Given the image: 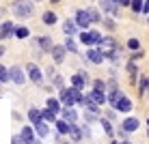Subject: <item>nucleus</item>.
I'll return each mask as SVG.
<instances>
[{"mask_svg": "<svg viewBox=\"0 0 149 144\" xmlns=\"http://www.w3.org/2000/svg\"><path fill=\"white\" fill-rule=\"evenodd\" d=\"M100 11H104L106 15H110V17H119L121 15V7L115 4L112 0H100Z\"/></svg>", "mask_w": 149, "mask_h": 144, "instance_id": "8", "label": "nucleus"}, {"mask_svg": "<svg viewBox=\"0 0 149 144\" xmlns=\"http://www.w3.org/2000/svg\"><path fill=\"white\" fill-rule=\"evenodd\" d=\"M13 37H17V39H28V37H30V30H28L26 26H15Z\"/></svg>", "mask_w": 149, "mask_h": 144, "instance_id": "28", "label": "nucleus"}, {"mask_svg": "<svg viewBox=\"0 0 149 144\" xmlns=\"http://www.w3.org/2000/svg\"><path fill=\"white\" fill-rule=\"evenodd\" d=\"M45 75H48V78H50V80H52V78H54V75H56V69H54V67H52V65H50V67H48V71H45Z\"/></svg>", "mask_w": 149, "mask_h": 144, "instance_id": "41", "label": "nucleus"}, {"mask_svg": "<svg viewBox=\"0 0 149 144\" xmlns=\"http://www.w3.org/2000/svg\"><path fill=\"white\" fill-rule=\"evenodd\" d=\"M19 138L24 140V144H35V129L33 125H24L19 129Z\"/></svg>", "mask_w": 149, "mask_h": 144, "instance_id": "13", "label": "nucleus"}, {"mask_svg": "<svg viewBox=\"0 0 149 144\" xmlns=\"http://www.w3.org/2000/svg\"><path fill=\"white\" fill-rule=\"evenodd\" d=\"M127 48H130L132 52H136V50H141V41L138 39H127Z\"/></svg>", "mask_w": 149, "mask_h": 144, "instance_id": "37", "label": "nucleus"}, {"mask_svg": "<svg viewBox=\"0 0 149 144\" xmlns=\"http://www.w3.org/2000/svg\"><path fill=\"white\" fill-rule=\"evenodd\" d=\"M84 107H86V112H91V114H97L100 116V107L102 105H97L93 99H91V97H86V101H84Z\"/></svg>", "mask_w": 149, "mask_h": 144, "instance_id": "26", "label": "nucleus"}, {"mask_svg": "<svg viewBox=\"0 0 149 144\" xmlns=\"http://www.w3.org/2000/svg\"><path fill=\"white\" fill-rule=\"evenodd\" d=\"M147 136H149V131H147Z\"/></svg>", "mask_w": 149, "mask_h": 144, "instance_id": "50", "label": "nucleus"}, {"mask_svg": "<svg viewBox=\"0 0 149 144\" xmlns=\"http://www.w3.org/2000/svg\"><path fill=\"white\" fill-rule=\"evenodd\" d=\"M93 90L106 92V82H104V80H93Z\"/></svg>", "mask_w": 149, "mask_h": 144, "instance_id": "36", "label": "nucleus"}, {"mask_svg": "<svg viewBox=\"0 0 149 144\" xmlns=\"http://www.w3.org/2000/svg\"><path fill=\"white\" fill-rule=\"evenodd\" d=\"M102 24H104V26L108 28L110 32H112V30H117V24H115V19H112L110 15H108V17H104V19H102Z\"/></svg>", "mask_w": 149, "mask_h": 144, "instance_id": "33", "label": "nucleus"}, {"mask_svg": "<svg viewBox=\"0 0 149 144\" xmlns=\"http://www.w3.org/2000/svg\"><path fill=\"white\" fill-rule=\"evenodd\" d=\"M115 4H119V7H130V2L132 0H112Z\"/></svg>", "mask_w": 149, "mask_h": 144, "instance_id": "42", "label": "nucleus"}, {"mask_svg": "<svg viewBox=\"0 0 149 144\" xmlns=\"http://www.w3.org/2000/svg\"><path fill=\"white\" fill-rule=\"evenodd\" d=\"M143 2H145V0H132V2H130V9H132L134 13H141V11H143Z\"/></svg>", "mask_w": 149, "mask_h": 144, "instance_id": "35", "label": "nucleus"}, {"mask_svg": "<svg viewBox=\"0 0 149 144\" xmlns=\"http://www.w3.org/2000/svg\"><path fill=\"white\" fill-rule=\"evenodd\" d=\"M4 52H7V50H4V45H0V58L4 56Z\"/></svg>", "mask_w": 149, "mask_h": 144, "instance_id": "46", "label": "nucleus"}, {"mask_svg": "<svg viewBox=\"0 0 149 144\" xmlns=\"http://www.w3.org/2000/svg\"><path fill=\"white\" fill-rule=\"evenodd\" d=\"M86 97H91V99H93L97 105H104V103H108V97H106V92H100V90H93V88H91L89 92H86Z\"/></svg>", "mask_w": 149, "mask_h": 144, "instance_id": "19", "label": "nucleus"}, {"mask_svg": "<svg viewBox=\"0 0 149 144\" xmlns=\"http://www.w3.org/2000/svg\"><path fill=\"white\" fill-rule=\"evenodd\" d=\"M86 11H89V15H91V22H93V24H100L102 19H104V17H102V13H100V9H95V7H89Z\"/></svg>", "mask_w": 149, "mask_h": 144, "instance_id": "30", "label": "nucleus"}, {"mask_svg": "<svg viewBox=\"0 0 149 144\" xmlns=\"http://www.w3.org/2000/svg\"><path fill=\"white\" fill-rule=\"evenodd\" d=\"M9 78H11L13 84H17V86H24L26 84V69H22V67H9Z\"/></svg>", "mask_w": 149, "mask_h": 144, "instance_id": "5", "label": "nucleus"}, {"mask_svg": "<svg viewBox=\"0 0 149 144\" xmlns=\"http://www.w3.org/2000/svg\"><path fill=\"white\" fill-rule=\"evenodd\" d=\"M141 13L149 15V0H145V2H143V11H141Z\"/></svg>", "mask_w": 149, "mask_h": 144, "instance_id": "44", "label": "nucleus"}, {"mask_svg": "<svg viewBox=\"0 0 149 144\" xmlns=\"http://www.w3.org/2000/svg\"><path fill=\"white\" fill-rule=\"evenodd\" d=\"M78 30H80V28H78V24H76V19H69V17H67V19L63 22V32L67 34V37H74Z\"/></svg>", "mask_w": 149, "mask_h": 144, "instance_id": "18", "label": "nucleus"}, {"mask_svg": "<svg viewBox=\"0 0 149 144\" xmlns=\"http://www.w3.org/2000/svg\"><path fill=\"white\" fill-rule=\"evenodd\" d=\"M147 125H149V118H147Z\"/></svg>", "mask_w": 149, "mask_h": 144, "instance_id": "49", "label": "nucleus"}, {"mask_svg": "<svg viewBox=\"0 0 149 144\" xmlns=\"http://www.w3.org/2000/svg\"><path fill=\"white\" fill-rule=\"evenodd\" d=\"M110 144H132V142H130V140H121V142H115V140H112Z\"/></svg>", "mask_w": 149, "mask_h": 144, "instance_id": "45", "label": "nucleus"}, {"mask_svg": "<svg viewBox=\"0 0 149 144\" xmlns=\"http://www.w3.org/2000/svg\"><path fill=\"white\" fill-rule=\"evenodd\" d=\"M58 116L63 118V121H67L69 125H74V123H78V112H76L74 107H63Z\"/></svg>", "mask_w": 149, "mask_h": 144, "instance_id": "15", "label": "nucleus"}, {"mask_svg": "<svg viewBox=\"0 0 149 144\" xmlns=\"http://www.w3.org/2000/svg\"><path fill=\"white\" fill-rule=\"evenodd\" d=\"M35 2H41V0H35Z\"/></svg>", "mask_w": 149, "mask_h": 144, "instance_id": "48", "label": "nucleus"}, {"mask_svg": "<svg viewBox=\"0 0 149 144\" xmlns=\"http://www.w3.org/2000/svg\"><path fill=\"white\" fill-rule=\"evenodd\" d=\"M112 110H115V112H123V114L132 112V99L125 95V92H121V95H119V99H117V103L112 105Z\"/></svg>", "mask_w": 149, "mask_h": 144, "instance_id": "9", "label": "nucleus"}, {"mask_svg": "<svg viewBox=\"0 0 149 144\" xmlns=\"http://www.w3.org/2000/svg\"><path fill=\"white\" fill-rule=\"evenodd\" d=\"M84 60L86 63H93V65H102L106 58H104V54L100 52V48H89L86 54H84Z\"/></svg>", "mask_w": 149, "mask_h": 144, "instance_id": "11", "label": "nucleus"}, {"mask_svg": "<svg viewBox=\"0 0 149 144\" xmlns=\"http://www.w3.org/2000/svg\"><path fill=\"white\" fill-rule=\"evenodd\" d=\"M69 138H71V142H82V131H80L78 123H74L69 127Z\"/></svg>", "mask_w": 149, "mask_h": 144, "instance_id": "24", "label": "nucleus"}, {"mask_svg": "<svg viewBox=\"0 0 149 144\" xmlns=\"http://www.w3.org/2000/svg\"><path fill=\"white\" fill-rule=\"evenodd\" d=\"M80 131H82V138H91V127H89V123H84V125L80 127Z\"/></svg>", "mask_w": 149, "mask_h": 144, "instance_id": "39", "label": "nucleus"}, {"mask_svg": "<svg viewBox=\"0 0 149 144\" xmlns=\"http://www.w3.org/2000/svg\"><path fill=\"white\" fill-rule=\"evenodd\" d=\"M147 88H149V78H141V88H138V92L143 95Z\"/></svg>", "mask_w": 149, "mask_h": 144, "instance_id": "38", "label": "nucleus"}, {"mask_svg": "<svg viewBox=\"0 0 149 144\" xmlns=\"http://www.w3.org/2000/svg\"><path fill=\"white\" fill-rule=\"evenodd\" d=\"M100 52L104 54L106 60H112V63H119V43L115 41V37H104L102 43L97 45Z\"/></svg>", "mask_w": 149, "mask_h": 144, "instance_id": "1", "label": "nucleus"}, {"mask_svg": "<svg viewBox=\"0 0 149 144\" xmlns=\"http://www.w3.org/2000/svg\"><path fill=\"white\" fill-rule=\"evenodd\" d=\"M102 32H97V30H82L80 32V43L82 45H89V48H97V45L102 43Z\"/></svg>", "mask_w": 149, "mask_h": 144, "instance_id": "3", "label": "nucleus"}, {"mask_svg": "<svg viewBox=\"0 0 149 144\" xmlns=\"http://www.w3.org/2000/svg\"><path fill=\"white\" fill-rule=\"evenodd\" d=\"M143 56H145V52H143V50H136V52H132V56H130V60H141Z\"/></svg>", "mask_w": 149, "mask_h": 144, "instance_id": "40", "label": "nucleus"}, {"mask_svg": "<svg viewBox=\"0 0 149 144\" xmlns=\"http://www.w3.org/2000/svg\"><path fill=\"white\" fill-rule=\"evenodd\" d=\"M11 13L15 17H19V19H26V17H30V15L35 13V4L30 2V0H15L11 4Z\"/></svg>", "mask_w": 149, "mask_h": 144, "instance_id": "2", "label": "nucleus"}, {"mask_svg": "<svg viewBox=\"0 0 149 144\" xmlns=\"http://www.w3.org/2000/svg\"><path fill=\"white\" fill-rule=\"evenodd\" d=\"M11 144H24V140L19 138V133H15V136L11 138Z\"/></svg>", "mask_w": 149, "mask_h": 144, "instance_id": "43", "label": "nucleus"}, {"mask_svg": "<svg viewBox=\"0 0 149 144\" xmlns=\"http://www.w3.org/2000/svg\"><path fill=\"white\" fill-rule=\"evenodd\" d=\"M45 107H50L52 112L61 114V110H63V103H61V99H58V97H50V99L45 101Z\"/></svg>", "mask_w": 149, "mask_h": 144, "instance_id": "23", "label": "nucleus"}, {"mask_svg": "<svg viewBox=\"0 0 149 144\" xmlns=\"http://www.w3.org/2000/svg\"><path fill=\"white\" fill-rule=\"evenodd\" d=\"M56 19H58V17H56V13H54V11H45L43 15H41V22H43L45 26H54Z\"/></svg>", "mask_w": 149, "mask_h": 144, "instance_id": "25", "label": "nucleus"}, {"mask_svg": "<svg viewBox=\"0 0 149 144\" xmlns=\"http://www.w3.org/2000/svg\"><path fill=\"white\" fill-rule=\"evenodd\" d=\"M13 22H2L0 24V39H9V37H13Z\"/></svg>", "mask_w": 149, "mask_h": 144, "instance_id": "20", "label": "nucleus"}, {"mask_svg": "<svg viewBox=\"0 0 149 144\" xmlns=\"http://www.w3.org/2000/svg\"><path fill=\"white\" fill-rule=\"evenodd\" d=\"M24 69H26V78L33 82V84H41V82H43V71H41L35 63H28Z\"/></svg>", "mask_w": 149, "mask_h": 144, "instance_id": "6", "label": "nucleus"}, {"mask_svg": "<svg viewBox=\"0 0 149 144\" xmlns=\"http://www.w3.org/2000/svg\"><path fill=\"white\" fill-rule=\"evenodd\" d=\"M56 118H58V114H56V112H52L50 107H45V110H43V121H45V123H52V125H54Z\"/></svg>", "mask_w": 149, "mask_h": 144, "instance_id": "31", "label": "nucleus"}, {"mask_svg": "<svg viewBox=\"0 0 149 144\" xmlns=\"http://www.w3.org/2000/svg\"><path fill=\"white\" fill-rule=\"evenodd\" d=\"M63 45H65V50H67V52H71V54H78V43L74 41V37H67Z\"/></svg>", "mask_w": 149, "mask_h": 144, "instance_id": "29", "label": "nucleus"}, {"mask_svg": "<svg viewBox=\"0 0 149 144\" xmlns=\"http://www.w3.org/2000/svg\"><path fill=\"white\" fill-rule=\"evenodd\" d=\"M35 144H41V142H39V140H35Z\"/></svg>", "mask_w": 149, "mask_h": 144, "instance_id": "47", "label": "nucleus"}, {"mask_svg": "<svg viewBox=\"0 0 149 144\" xmlns=\"http://www.w3.org/2000/svg\"><path fill=\"white\" fill-rule=\"evenodd\" d=\"M35 41H37V45L41 48V52H45V54H50V52H52V48H54V41H52V37H37Z\"/></svg>", "mask_w": 149, "mask_h": 144, "instance_id": "16", "label": "nucleus"}, {"mask_svg": "<svg viewBox=\"0 0 149 144\" xmlns=\"http://www.w3.org/2000/svg\"><path fill=\"white\" fill-rule=\"evenodd\" d=\"M54 127H56V131H58L61 136H69V127H71V125H69L67 121H63L61 116L54 121Z\"/></svg>", "mask_w": 149, "mask_h": 144, "instance_id": "21", "label": "nucleus"}, {"mask_svg": "<svg viewBox=\"0 0 149 144\" xmlns=\"http://www.w3.org/2000/svg\"><path fill=\"white\" fill-rule=\"evenodd\" d=\"M33 129H35V133H37L39 138H48L50 136V123L39 121V123H35V125H33Z\"/></svg>", "mask_w": 149, "mask_h": 144, "instance_id": "17", "label": "nucleus"}, {"mask_svg": "<svg viewBox=\"0 0 149 144\" xmlns=\"http://www.w3.org/2000/svg\"><path fill=\"white\" fill-rule=\"evenodd\" d=\"M4 82H11V78H9V69L0 65V84H4Z\"/></svg>", "mask_w": 149, "mask_h": 144, "instance_id": "34", "label": "nucleus"}, {"mask_svg": "<svg viewBox=\"0 0 149 144\" xmlns=\"http://www.w3.org/2000/svg\"><path fill=\"white\" fill-rule=\"evenodd\" d=\"M58 99H61V103H63V107H74L76 105V97H74V90H71V86L67 88H61L58 90Z\"/></svg>", "mask_w": 149, "mask_h": 144, "instance_id": "10", "label": "nucleus"}, {"mask_svg": "<svg viewBox=\"0 0 149 144\" xmlns=\"http://www.w3.org/2000/svg\"><path fill=\"white\" fill-rule=\"evenodd\" d=\"M100 125H102V129H104V133H106L108 138L115 136V129H112V125H110L108 118H100Z\"/></svg>", "mask_w": 149, "mask_h": 144, "instance_id": "27", "label": "nucleus"}, {"mask_svg": "<svg viewBox=\"0 0 149 144\" xmlns=\"http://www.w3.org/2000/svg\"><path fill=\"white\" fill-rule=\"evenodd\" d=\"M74 19H76V24H78L80 30H89V26L93 24V22H91V15H89V11H86V9H78V11H76V15H74Z\"/></svg>", "mask_w": 149, "mask_h": 144, "instance_id": "7", "label": "nucleus"}, {"mask_svg": "<svg viewBox=\"0 0 149 144\" xmlns=\"http://www.w3.org/2000/svg\"><path fill=\"white\" fill-rule=\"evenodd\" d=\"M28 121H30V125L43 121V110H41V107H30L28 110Z\"/></svg>", "mask_w": 149, "mask_h": 144, "instance_id": "22", "label": "nucleus"}, {"mask_svg": "<svg viewBox=\"0 0 149 144\" xmlns=\"http://www.w3.org/2000/svg\"><path fill=\"white\" fill-rule=\"evenodd\" d=\"M138 127H141V121H138V118H134V116L123 118V121H121V129H123V131H127V133L138 131Z\"/></svg>", "mask_w": 149, "mask_h": 144, "instance_id": "12", "label": "nucleus"}, {"mask_svg": "<svg viewBox=\"0 0 149 144\" xmlns=\"http://www.w3.org/2000/svg\"><path fill=\"white\" fill-rule=\"evenodd\" d=\"M50 54H52V60H54V63L61 65V63L65 60V56H67V50H65V45H56V43H54V48H52V52H50Z\"/></svg>", "mask_w": 149, "mask_h": 144, "instance_id": "14", "label": "nucleus"}, {"mask_svg": "<svg viewBox=\"0 0 149 144\" xmlns=\"http://www.w3.org/2000/svg\"><path fill=\"white\" fill-rule=\"evenodd\" d=\"M119 95H121L119 84H117V80H115V78H110L108 82H106V97H108V103H110V105H115V103H117V99H119Z\"/></svg>", "mask_w": 149, "mask_h": 144, "instance_id": "4", "label": "nucleus"}, {"mask_svg": "<svg viewBox=\"0 0 149 144\" xmlns=\"http://www.w3.org/2000/svg\"><path fill=\"white\" fill-rule=\"evenodd\" d=\"M50 82H52V84H54L58 90H61V88H65V80H63V75H58V73H56V75H54V78L50 80Z\"/></svg>", "mask_w": 149, "mask_h": 144, "instance_id": "32", "label": "nucleus"}]
</instances>
